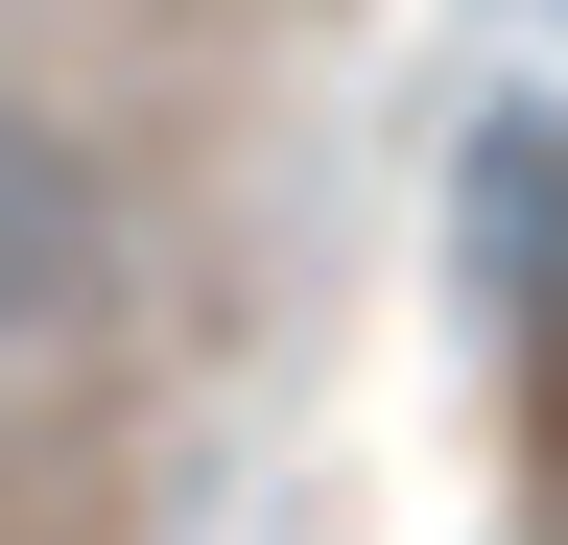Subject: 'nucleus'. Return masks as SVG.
<instances>
[{
  "mask_svg": "<svg viewBox=\"0 0 568 545\" xmlns=\"http://www.w3.org/2000/svg\"><path fill=\"white\" fill-rule=\"evenodd\" d=\"M95 309H119V190H95L71 119L0 95V356H48V332H95Z\"/></svg>",
  "mask_w": 568,
  "mask_h": 545,
  "instance_id": "nucleus-1",
  "label": "nucleus"
}]
</instances>
